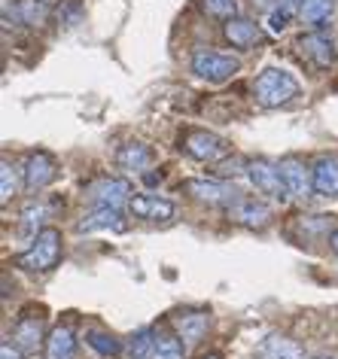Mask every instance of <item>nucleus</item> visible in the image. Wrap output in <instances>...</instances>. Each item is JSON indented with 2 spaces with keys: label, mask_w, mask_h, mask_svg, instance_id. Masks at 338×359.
<instances>
[{
  "label": "nucleus",
  "mask_w": 338,
  "mask_h": 359,
  "mask_svg": "<svg viewBox=\"0 0 338 359\" xmlns=\"http://www.w3.org/2000/svg\"><path fill=\"white\" fill-rule=\"evenodd\" d=\"M253 95H256V101H259V107L274 110V107L290 104L292 97L299 95V83H296V76L292 74H287V70L265 67L262 74L256 76V83H253Z\"/></svg>",
  "instance_id": "f257e3e1"
},
{
  "label": "nucleus",
  "mask_w": 338,
  "mask_h": 359,
  "mask_svg": "<svg viewBox=\"0 0 338 359\" xmlns=\"http://www.w3.org/2000/svg\"><path fill=\"white\" fill-rule=\"evenodd\" d=\"M61 259V231L58 229H40V235L31 241V247L19 253L15 265L25 268V271H52Z\"/></svg>",
  "instance_id": "f03ea898"
},
{
  "label": "nucleus",
  "mask_w": 338,
  "mask_h": 359,
  "mask_svg": "<svg viewBox=\"0 0 338 359\" xmlns=\"http://www.w3.org/2000/svg\"><path fill=\"white\" fill-rule=\"evenodd\" d=\"M131 198H135V189H131L128 180L119 177H97L95 183L86 186V201L92 208H128Z\"/></svg>",
  "instance_id": "7ed1b4c3"
},
{
  "label": "nucleus",
  "mask_w": 338,
  "mask_h": 359,
  "mask_svg": "<svg viewBox=\"0 0 338 359\" xmlns=\"http://www.w3.org/2000/svg\"><path fill=\"white\" fill-rule=\"evenodd\" d=\"M241 70V61L226 52H213V49H198L192 55V74L208 83H226Z\"/></svg>",
  "instance_id": "20e7f679"
},
{
  "label": "nucleus",
  "mask_w": 338,
  "mask_h": 359,
  "mask_svg": "<svg viewBox=\"0 0 338 359\" xmlns=\"http://www.w3.org/2000/svg\"><path fill=\"white\" fill-rule=\"evenodd\" d=\"M247 180L253 183L256 192L269 195V198H274V201H287L290 198L287 183H283V177H280V168L271 165V161H265V158L247 161Z\"/></svg>",
  "instance_id": "39448f33"
},
{
  "label": "nucleus",
  "mask_w": 338,
  "mask_h": 359,
  "mask_svg": "<svg viewBox=\"0 0 338 359\" xmlns=\"http://www.w3.org/2000/svg\"><path fill=\"white\" fill-rule=\"evenodd\" d=\"M183 149L186 156H192L195 161H208V165H213V161H222L229 156V143L219 137V134L213 131H204V128H195L183 137Z\"/></svg>",
  "instance_id": "423d86ee"
},
{
  "label": "nucleus",
  "mask_w": 338,
  "mask_h": 359,
  "mask_svg": "<svg viewBox=\"0 0 338 359\" xmlns=\"http://www.w3.org/2000/svg\"><path fill=\"white\" fill-rule=\"evenodd\" d=\"M280 177H283V183H287V192H290V198H296V201H308L311 198V192H314V168H308L302 158L296 156H287V158H280Z\"/></svg>",
  "instance_id": "0eeeda50"
},
{
  "label": "nucleus",
  "mask_w": 338,
  "mask_h": 359,
  "mask_svg": "<svg viewBox=\"0 0 338 359\" xmlns=\"http://www.w3.org/2000/svg\"><path fill=\"white\" fill-rule=\"evenodd\" d=\"M22 177H25V186H28L31 192H40V189H46V186L55 183V177H58V165H55V158L49 156V152H31L28 161H25V170H22Z\"/></svg>",
  "instance_id": "6e6552de"
},
{
  "label": "nucleus",
  "mask_w": 338,
  "mask_h": 359,
  "mask_svg": "<svg viewBox=\"0 0 338 359\" xmlns=\"http://www.w3.org/2000/svg\"><path fill=\"white\" fill-rule=\"evenodd\" d=\"M186 192L192 195L195 201H201V204H235L238 198H241V192L235 189V186H229V183H222V180H189L186 183Z\"/></svg>",
  "instance_id": "1a4fd4ad"
},
{
  "label": "nucleus",
  "mask_w": 338,
  "mask_h": 359,
  "mask_svg": "<svg viewBox=\"0 0 338 359\" xmlns=\"http://www.w3.org/2000/svg\"><path fill=\"white\" fill-rule=\"evenodd\" d=\"M229 217H232L238 226L262 229L271 222V208L265 201H256V198H238L235 204H229Z\"/></svg>",
  "instance_id": "9d476101"
},
{
  "label": "nucleus",
  "mask_w": 338,
  "mask_h": 359,
  "mask_svg": "<svg viewBox=\"0 0 338 359\" xmlns=\"http://www.w3.org/2000/svg\"><path fill=\"white\" fill-rule=\"evenodd\" d=\"M79 235H92V231H126V217L116 208H95L76 222Z\"/></svg>",
  "instance_id": "9b49d317"
},
{
  "label": "nucleus",
  "mask_w": 338,
  "mask_h": 359,
  "mask_svg": "<svg viewBox=\"0 0 338 359\" xmlns=\"http://www.w3.org/2000/svg\"><path fill=\"white\" fill-rule=\"evenodd\" d=\"M171 323H174L177 338H180L186 347H192V344H198V341L208 335L210 317H208L204 311H183V313H177Z\"/></svg>",
  "instance_id": "f8f14e48"
},
{
  "label": "nucleus",
  "mask_w": 338,
  "mask_h": 359,
  "mask_svg": "<svg viewBox=\"0 0 338 359\" xmlns=\"http://www.w3.org/2000/svg\"><path fill=\"white\" fill-rule=\"evenodd\" d=\"M128 210L135 213L137 219H147V222H168L174 219V204L158 198V195H135L128 204Z\"/></svg>",
  "instance_id": "ddd939ff"
},
{
  "label": "nucleus",
  "mask_w": 338,
  "mask_h": 359,
  "mask_svg": "<svg viewBox=\"0 0 338 359\" xmlns=\"http://www.w3.org/2000/svg\"><path fill=\"white\" fill-rule=\"evenodd\" d=\"M13 344L22 350V353H37L40 344H46L43 338V317H22L13 329Z\"/></svg>",
  "instance_id": "4468645a"
},
{
  "label": "nucleus",
  "mask_w": 338,
  "mask_h": 359,
  "mask_svg": "<svg viewBox=\"0 0 338 359\" xmlns=\"http://www.w3.org/2000/svg\"><path fill=\"white\" fill-rule=\"evenodd\" d=\"M76 353V338L70 326H55L46 335V344H43V359H74Z\"/></svg>",
  "instance_id": "2eb2a0df"
},
{
  "label": "nucleus",
  "mask_w": 338,
  "mask_h": 359,
  "mask_svg": "<svg viewBox=\"0 0 338 359\" xmlns=\"http://www.w3.org/2000/svg\"><path fill=\"white\" fill-rule=\"evenodd\" d=\"M314 192L335 198L338 195V158L332 156H320L314 161Z\"/></svg>",
  "instance_id": "dca6fc26"
},
{
  "label": "nucleus",
  "mask_w": 338,
  "mask_h": 359,
  "mask_svg": "<svg viewBox=\"0 0 338 359\" xmlns=\"http://www.w3.org/2000/svg\"><path fill=\"white\" fill-rule=\"evenodd\" d=\"M116 165L122 170H128V174H147L149 165H153V152L144 143H126L116 152Z\"/></svg>",
  "instance_id": "f3484780"
},
{
  "label": "nucleus",
  "mask_w": 338,
  "mask_h": 359,
  "mask_svg": "<svg viewBox=\"0 0 338 359\" xmlns=\"http://www.w3.org/2000/svg\"><path fill=\"white\" fill-rule=\"evenodd\" d=\"M222 34H226V40L232 43L235 49H250L259 43V25L250 22V19H226V28H222Z\"/></svg>",
  "instance_id": "a211bd4d"
},
{
  "label": "nucleus",
  "mask_w": 338,
  "mask_h": 359,
  "mask_svg": "<svg viewBox=\"0 0 338 359\" xmlns=\"http://www.w3.org/2000/svg\"><path fill=\"white\" fill-rule=\"evenodd\" d=\"M299 46H302V52H305V55L314 61L317 67H323V70L332 67V61H335V55H338V52H335V43H329L323 34H308V37H302Z\"/></svg>",
  "instance_id": "6ab92c4d"
},
{
  "label": "nucleus",
  "mask_w": 338,
  "mask_h": 359,
  "mask_svg": "<svg viewBox=\"0 0 338 359\" xmlns=\"http://www.w3.org/2000/svg\"><path fill=\"white\" fill-rule=\"evenodd\" d=\"M259 356L262 359H305V353H302V347L296 344V341L283 338V335H269L259 344Z\"/></svg>",
  "instance_id": "aec40b11"
},
{
  "label": "nucleus",
  "mask_w": 338,
  "mask_h": 359,
  "mask_svg": "<svg viewBox=\"0 0 338 359\" xmlns=\"http://www.w3.org/2000/svg\"><path fill=\"white\" fill-rule=\"evenodd\" d=\"M86 344L101 356H119L122 353V341L110 332H101V329H88L86 332Z\"/></svg>",
  "instance_id": "412c9836"
},
{
  "label": "nucleus",
  "mask_w": 338,
  "mask_h": 359,
  "mask_svg": "<svg viewBox=\"0 0 338 359\" xmlns=\"http://www.w3.org/2000/svg\"><path fill=\"white\" fill-rule=\"evenodd\" d=\"M335 13V0H305L302 4V22L305 25H314V28H320L329 15Z\"/></svg>",
  "instance_id": "4be33fe9"
},
{
  "label": "nucleus",
  "mask_w": 338,
  "mask_h": 359,
  "mask_svg": "<svg viewBox=\"0 0 338 359\" xmlns=\"http://www.w3.org/2000/svg\"><path fill=\"white\" fill-rule=\"evenodd\" d=\"M46 217H49L46 204H37V201H34V204H28V208L22 210V235H28V238L34 241V238L40 235L37 229H40V222L46 219Z\"/></svg>",
  "instance_id": "5701e85b"
},
{
  "label": "nucleus",
  "mask_w": 338,
  "mask_h": 359,
  "mask_svg": "<svg viewBox=\"0 0 338 359\" xmlns=\"http://www.w3.org/2000/svg\"><path fill=\"white\" fill-rule=\"evenodd\" d=\"M15 10H19V19L25 25H34V28L49 19V10H46V4H43V0H19V6H15Z\"/></svg>",
  "instance_id": "b1692460"
},
{
  "label": "nucleus",
  "mask_w": 338,
  "mask_h": 359,
  "mask_svg": "<svg viewBox=\"0 0 338 359\" xmlns=\"http://www.w3.org/2000/svg\"><path fill=\"white\" fill-rule=\"evenodd\" d=\"M19 192V170L15 165H10V158L0 161V201H10L13 195Z\"/></svg>",
  "instance_id": "393cba45"
},
{
  "label": "nucleus",
  "mask_w": 338,
  "mask_h": 359,
  "mask_svg": "<svg viewBox=\"0 0 338 359\" xmlns=\"http://www.w3.org/2000/svg\"><path fill=\"white\" fill-rule=\"evenodd\" d=\"M183 356H186V347H183L180 338L158 335L156 347H153V356H149V359H183Z\"/></svg>",
  "instance_id": "a878e982"
},
{
  "label": "nucleus",
  "mask_w": 338,
  "mask_h": 359,
  "mask_svg": "<svg viewBox=\"0 0 338 359\" xmlns=\"http://www.w3.org/2000/svg\"><path fill=\"white\" fill-rule=\"evenodd\" d=\"M156 338L158 332L156 329H140L135 338H131V359H149L153 356V347H156Z\"/></svg>",
  "instance_id": "bb28decb"
},
{
  "label": "nucleus",
  "mask_w": 338,
  "mask_h": 359,
  "mask_svg": "<svg viewBox=\"0 0 338 359\" xmlns=\"http://www.w3.org/2000/svg\"><path fill=\"white\" fill-rule=\"evenodd\" d=\"M201 10L213 19H235V0H201Z\"/></svg>",
  "instance_id": "cd10ccee"
},
{
  "label": "nucleus",
  "mask_w": 338,
  "mask_h": 359,
  "mask_svg": "<svg viewBox=\"0 0 338 359\" xmlns=\"http://www.w3.org/2000/svg\"><path fill=\"white\" fill-rule=\"evenodd\" d=\"M290 19H292V13L280 10V6H278V10H271L269 13V31L271 34H283V31L290 28Z\"/></svg>",
  "instance_id": "c85d7f7f"
},
{
  "label": "nucleus",
  "mask_w": 338,
  "mask_h": 359,
  "mask_svg": "<svg viewBox=\"0 0 338 359\" xmlns=\"http://www.w3.org/2000/svg\"><path fill=\"white\" fill-rule=\"evenodd\" d=\"M25 353L15 344H10V341H4V347H0V359H22Z\"/></svg>",
  "instance_id": "c756f323"
},
{
  "label": "nucleus",
  "mask_w": 338,
  "mask_h": 359,
  "mask_svg": "<svg viewBox=\"0 0 338 359\" xmlns=\"http://www.w3.org/2000/svg\"><path fill=\"white\" fill-rule=\"evenodd\" d=\"M302 4H305V0H278L280 10H287V13H292V15L302 13Z\"/></svg>",
  "instance_id": "7c9ffc66"
},
{
  "label": "nucleus",
  "mask_w": 338,
  "mask_h": 359,
  "mask_svg": "<svg viewBox=\"0 0 338 359\" xmlns=\"http://www.w3.org/2000/svg\"><path fill=\"white\" fill-rule=\"evenodd\" d=\"M329 247H332V253L338 256V226L332 229V235H329Z\"/></svg>",
  "instance_id": "2f4dec72"
},
{
  "label": "nucleus",
  "mask_w": 338,
  "mask_h": 359,
  "mask_svg": "<svg viewBox=\"0 0 338 359\" xmlns=\"http://www.w3.org/2000/svg\"><path fill=\"white\" fill-rule=\"evenodd\" d=\"M144 180H147L149 186H153V183H158V180H162V174H144Z\"/></svg>",
  "instance_id": "473e14b6"
},
{
  "label": "nucleus",
  "mask_w": 338,
  "mask_h": 359,
  "mask_svg": "<svg viewBox=\"0 0 338 359\" xmlns=\"http://www.w3.org/2000/svg\"><path fill=\"white\" fill-rule=\"evenodd\" d=\"M314 359H332V356H314Z\"/></svg>",
  "instance_id": "72a5a7b5"
},
{
  "label": "nucleus",
  "mask_w": 338,
  "mask_h": 359,
  "mask_svg": "<svg viewBox=\"0 0 338 359\" xmlns=\"http://www.w3.org/2000/svg\"><path fill=\"white\" fill-rule=\"evenodd\" d=\"M204 359H219V356H204Z\"/></svg>",
  "instance_id": "f704fd0d"
},
{
  "label": "nucleus",
  "mask_w": 338,
  "mask_h": 359,
  "mask_svg": "<svg viewBox=\"0 0 338 359\" xmlns=\"http://www.w3.org/2000/svg\"><path fill=\"white\" fill-rule=\"evenodd\" d=\"M335 52H338V40H335Z\"/></svg>",
  "instance_id": "c9c22d12"
}]
</instances>
